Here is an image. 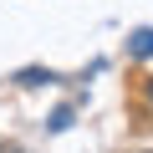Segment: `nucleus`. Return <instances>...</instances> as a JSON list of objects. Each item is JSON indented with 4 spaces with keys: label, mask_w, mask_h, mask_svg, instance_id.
I'll list each match as a JSON object with an SVG mask.
<instances>
[{
    "label": "nucleus",
    "mask_w": 153,
    "mask_h": 153,
    "mask_svg": "<svg viewBox=\"0 0 153 153\" xmlns=\"http://www.w3.org/2000/svg\"><path fill=\"white\" fill-rule=\"evenodd\" d=\"M133 51H138V56H153V31H138V36H133Z\"/></svg>",
    "instance_id": "nucleus-2"
},
{
    "label": "nucleus",
    "mask_w": 153,
    "mask_h": 153,
    "mask_svg": "<svg viewBox=\"0 0 153 153\" xmlns=\"http://www.w3.org/2000/svg\"><path fill=\"white\" fill-rule=\"evenodd\" d=\"M16 82H21V87H41V82H51V71H41V66H26V71H16Z\"/></svg>",
    "instance_id": "nucleus-1"
},
{
    "label": "nucleus",
    "mask_w": 153,
    "mask_h": 153,
    "mask_svg": "<svg viewBox=\"0 0 153 153\" xmlns=\"http://www.w3.org/2000/svg\"><path fill=\"white\" fill-rule=\"evenodd\" d=\"M148 153H153V148H148Z\"/></svg>",
    "instance_id": "nucleus-3"
}]
</instances>
